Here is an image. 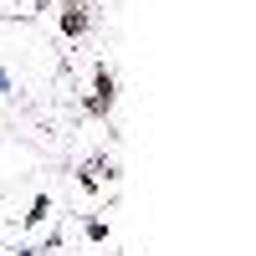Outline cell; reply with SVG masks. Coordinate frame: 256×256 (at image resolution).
Instances as JSON below:
<instances>
[{"mask_svg": "<svg viewBox=\"0 0 256 256\" xmlns=\"http://www.w3.org/2000/svg\"><path fill=\"white\" fill-rule=\"evenodd\" d=\"M102 26V0H46L36 10V31L52 41L62 56L92 52V36Z\"/></svg>", "mask_w": 256, "mask_h": 256, "instance_id": "277c9868", "label": "cell"}, {"mask_svg": "<svg viewBox=\"0 0 256 256\" xmlns=\"http://www.w3.org/2000/svg\"><path fill=\"white\" fill-rule=\"evenodd\" d=\"M0 256H26V251H10V246H0Z\"/></svg>", "mask_w": 256, "mask_h": 256, "instance_id": "5b68a950", "label": "cell"}, {"mask_svg": "<svg viewBox=\"0 0 256 256\" xmlns=\"http://www.w3.org/2000/svg\"><path fill=\"white\" fill-rule=\"evenodd\" d=\"M62 77V52L36 31V20H0V118L46 102Z\"/></svg>", "mask_w": 256, "mask_h": 256, "instance_id": "6da1fadb", "label": "cell"}, {"mask_svg": "<svg viewBox=\"0 0 256 256\" xmlns=\"http://www.w3.org/2000/svg\"><path fill=\"white\" fill-rule=\"evenodd\" d=\"M62 180V200H67L72 216H88V210H108L118 205V190H123V164L113 154V144H82L67 174Z\"/></svg>", "mask_w": 256, "mask_h": 256, "instance_id": "3957f363", "label": "cell"}, {"mask_svg": "<svg viewBox=\"0 0 256 256\" xmlns=\"http://www.w3.org/2000/svg\"><path fill=\"white\" fill-rule=\"evenodd\" d=\"M62 216H67V200H62V180L36 169L20 184L0 190V246L26 251V256H46L56 246Z\"/></svg>", "mask_w": 256, "mask_h": 256, "instance_id": "7a4b0ae2", "label": "cell"}]
</instances>
